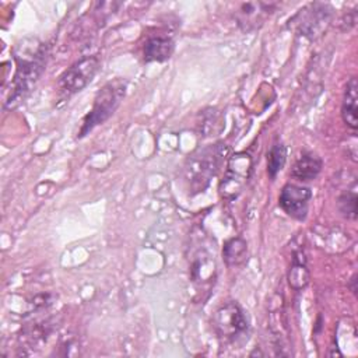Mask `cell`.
Returning a JSON list of instances; mask_svg holds the SVG:
<instances>
[{
  "instance_id": "6da1fadb",
  "label": "cell",
  "mask_w": 358,
  "mask_h": 358,
  "mask_svg": "<svg viewBox=\"0 0 358 358\" xmlns=\"http://www.w3.org/2000/svg\"><path fill=\"white\" fill-rule=\"evenodd\" d=\"M48 46L35 38L21 41L14 49L15 73L4 108L17 106L32 90L46 69Z\"/></svg>"
},
{
  "instance_id": "7a4b0ae2",
  "label": "cell",
  "mask_w": 358,
  "mask_h": 358,
  "mask_svg": "<svg viewBox=\"0 0 358 358\" xmlns=\"http://www.w3.org/2000/svg\"><path fill=\"white\" fill-rule=\"evenodd\" d=\"M225 148L221 144L206 145L187 157L183 165V180L190 194L203 192L215 176Z\"/></svg>"
},
{
  "instance_id": "3957f363",
  "label": "cell",
  "mask_w": 358,
  "mask_h": 358,
  "mask_svg": "<svg viewBox=\"0 0 358 358\" xmlns=\"http://www.w3.org/2000/svg\"><path fill=\"white\" fill-rule=\"evenodd\" d=\"M127 90V83L123 78H113L103 84L94 98L91 110L84 116L77 138H83L96 126L105 123L122 103Z\"/></svg>"
},
{
  "instance_id": "277c9868",
  "label": "cell",
  "mask_w": 358,
  "mask_h": 358,
  "mask_svg": "<svg viewBox=\"0 0 358 358\" xmlns=\"http://www.w3.org/2000/svg\"><path fill=\"white\" fill-rule=\"evenodd\" d=\"M213 329L217 338L229 345L246 343L250 334L249 319L236 301L225 302L214 312Z\"/></svg>"
},
{
  "instance_id": "5b68a950",
  "label": "cell",
  "mask_w": 358,
  "mask_h": 358,
  "mask_svg": "<svg viewBox=\"0 0 358 358\" xmlns=\"http://www.w3.org/2000/svg\"><path fill=\"white\" fill-rule=\"evenodd\" d=\"M101 60L96 55L84 56L67 67L57 80V88L62 95L70 96L83 91L96 76Z\"/></svg>"
},
{
  "instance_id": "8992f818",
  "label": "cell",
  "mask_w": 358,
  "mask_h": 358,
  "mask_svg": "<svg viewBox=\"0 0 358 358\" xmlns=\"http://www.w3.org/2000/svg\"><path fill=\"white\" fill-rule=\"evenodd\" d=\"M252 166V157L246 152H236L229 157L222 180L220 182V193L224 199L232 200L238 197L250 178Z\"/></svg>"
},
{
  "instance_id": "52a82bcc",
  "label": "cell",
  "mask_w": 358,
  "mask_h": 358,
  "mask_svg": "<svg viewBox=\"0 0 358 358\" xmlns=\"http://www.w3.org/2000/svg\"><path fill=\"white\" fill-rule=\"evenodd\" d=\"M296 17L299 18L296 27L301 35L309 39H316L330 24L333 8L324 3H312L306 8L301 10Z\"/></svg>"
},
{
  "instance_id": "ba28073f",
  "label": "cell",
  "mask_w": 358,
  "mask_h": 358,
  "mask_svg": "<svg viewBox=\"0 0 358 358\" xmlns=\"http://www.w3.org/2000/svg\"><path fill=\"white\" fill-rule=\"evenodd\" d=\"M278 3L273 1H246L238 4L234 18L243 32H252L260 28L264 21L277 10Z\"/></svg>"
},
{
  "instance_id": "9c48e42d",
  "label": "cell",
  "mask_w": 358,
  "mask_h": 358,
  "mask_svg": "<svg viewBox=\"0 0 358 358\" xmlns=\"http://www.w3.org/2000/svg\"><path fill=\"white\" fill-rule=\"evenodd\" d=\"M310 199L312 190L309 187L287 183L280 192L278 206L288 217L296 221H305L308 217Z\"/></svg>"
},
{
  "instance_id": "30bf717a",
  "label": "cell",
  "mask_w": 358,
  "mask_h": 358,
  "mask_svg": "<svg viewBox=\"0 0 358 358\" xmlns=\"http://www.w3.org/2000/svg\"><path fill=\"white\" fill-rule=\"evenodd\" d=\"M214 256L206 249L199 248L190 253V278L199 289L210 288L215 280V263Z\"/></svg>"
},
{
  "instance_id": "8fae6325",
  "label": "cell",
  "mask_w": 358,
  "mask_h": 358,
  "mask_svg": "<svg viewBox=\"0 0 358 358\" xmlns=\"http://www.w3.org/2000/svg\"><path fill=\"white\" fill-rule=\"evenodd\" d=\"M173 50H175V42L171 36L154 35L145 41L143 48V57L145 63H151V62L162 63L173 55Z\"/></svg>"
},
{
  "instance_id": "7c38bea8",
  "label": "cell",
  "mask_w": 358,
  "mask_h": 358,
  "mask_svg": "<svg viewBox=\"0 0 358 358\" xmlns=\"http://www.w3.org/2000/svg\"><path fill=\"white\" fill-rule=\"evenodd\" d=\"M323 166V161L313 152H302L291 168V176L301 182H309L317 178Z\"/></svg>"
},
{
  "instance_id": "4fadbf2b",
  "label": "cell",
  "mask_w": 358,
  "mask_h": 358,
  "mask_svg": "<svg viewBox=\"0 0 358 358\" xmlns=\"http://www.w3.org/2000/svg\"><path fill=\"white\" fill-rule=\"evenodd\" d=\"M358 81L355 77H351L344 88L343 102H341V117L343 122L352 130L358 127Z\"/></svg>"
},
{
  "instance_id": "5bb4252c",
  "label": "cell",
  "mask_w": 358,
  "mask_h": 358,
  "mask_svg": "<svg viewBox=\"0 0 358 358\" xmlns=\"http://www.w3.org/2000/svg\"><path fill=\"white\" fill-rule=\"evenodd\" d=\"M222 257L227 266L234 267L246 262L248 259V243L243 238L235 236L228 239L222 246Z\"/></svg>"
},
{
  "instance_id": "9a60e30c",
  "label": "cell",
  "mask_w": 358,
  "mask_h": 358,
  "mask_svg": "<svg viewBox=\"0 0 358 358\" xmlns=\"http://www.w3.org/2000/svg\"><path fill=\"white\" fill-rule=\"evenodd\" d=\"M288 282L294 289H302L309 282V271L303 255L296 253L292 257V264L288 271Z\"/></svg>"
},
{
  "instance_id": "2e32d148",
  "label": "cell",
  "mask_w": 358,
  "mask_h": 358,
  "mask_svg": "<svg viewBox=\"0 0 358 358\" xmlns=\"http://www.w3.org/2000/svg\"><path fill=\"white\" fill-rule=\"evenodd\" d=\"M287 161V148L282 143H274L267 151V175L270 179H275L277 173L284 168Z\"/></svg>"
},
{
  "instance_id": "e0dca14e",
  "label": "cell",
  "mask_w": 358,
  "mask_h": 358,
  "mask_svg": "<svg viewBox=\"0 0 358 358\" xmlns=\"http://www.w3.org/2000/svg\"><path fill=\"white\" fill-rule=\"evenodd\" d=\"M338 211L348 220L357 218V182H352V186L343 192L337 199Z\"/></svg>"
},
{
  "instance_id": "ac0fdd59",
  "label": "cell",
  "mask_w": 358,
  "mask_h": 358,
  "mask_svg": "<svg viewBox=\"0 0 358 358\" xmlns=\"http://www.w3.org/2000/svg\"><path fill=\"white\" fill-rule=\"evenodd\" d=\"M355 278H357V275H352V278H351V281H350V284H351V291H352L354 294H355V291H357V288H355V285H354L355 281H357Z\"/></svg>"
}]
</instances>
